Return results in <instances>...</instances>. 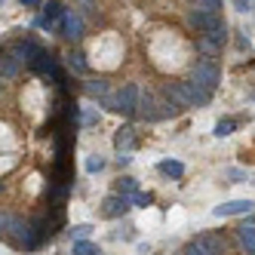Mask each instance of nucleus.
<instances>
[{
	"instance_id": "b1692460",
	"label": "nucleus",
	"mask_w": 255,
	"mask_h": 255,
	"mask_svg": "<svg viewBox=\"0 0 255 255\" xmlns=\"http://www.w3.org/2000/svg\"><path fill=\"white\" fill-rule=\"evenodd\" d=\"M9 222H12V215L0 212V237H6V231H9Z\"/></svg>"
},
{
	"instance_id": "dca6fc26",
	"label": "nucleus",
	"mask_w": 255,
	"mask_h": 255,
	"mask_svg": "<svg viewBox=\"0 0 255 255\" xmlns=\"http://www.w3.org/2000/svg\"><path fill=\"white\" fill-rule=\"evenodd\" d=\"M194 9H209V12H218L222 9V0H188Z\"/></svg>"
},
{
	"instance_id": "2f4dec72",
	"label": "nucleus",
	"mask_w": 255,
	"mask_h": 255,
	"mask_svg": "<svg viewBox=\"0 0 255 255\" xmlns=\"http://www.w3.org/2000/svg\"><path fill=\"white\" fill-rule=\"evenodd\" d=\"M178 255H181V252H178Z\"/></svg>"
},
{
	"instance_id": "2eb2a0df",
	"label": "nucleus",
	"mask_w": 255,
	"mask_h": 255,
	"mask_svg": "<svg viewBox=\"0 0 255 255\" xmlns=\"http://www.w3.org/2000/svg\"><path fill=\"white\" fill-rule=\"evenodd\" d=\"M117 194H123V197H129V194H132V197H135V194H138V181L129 178V175L120 178V181H117Z\"/></svg>"
},
{
	"instance_id": "9d476101",
	"label": "nucleus",
	"mask_w": 255,
	"mask_h": 255,
	"mask_svg": "<svg viewBox=\"0 0 255 255\" xmlns=\"http://www.w3.org/2000/svg\"><path fill=\"white\" fill-rule=\"evenodd\" d=\"M237 240H240V246H243L246 255H255V225L237 228Z\"/></svg>"
},
{
	"instance_id": "5701e85b",
	"label": "nucleus",
	"mask_w": 255,
	"mask_h": 255,
	"mask_svg": "<svg viewBox=\"0 0 255 255\" xmlns=\"http://www.w3.org/2000/svg\"><path fill=\"white\" fill-rule=\"evenodd\" d=\"M225 178H231V181H246V172L243 169H225Z\"/></svg>"
},
{
	"instance_id": "f03ea898",
	"label": "nucleus",
	"mask_w": 255,
	"mask_h": 255,
	"mask_svg": "<svg viewBox=\"0 0 255 255\" xmlns=\"http://www.w3.org/2000/svg\"><path fill=\"white\" fill-rule=\"evenodd\" d=\"M188 25L203 37V34H212V31H222L225 22H222V12H209V9H191L188 12Z\"/></svg>"
},
{
	"instance_id": "c85d7f7f",
	"label": "nucleus",
	"mask_w": 255,
	"mask_h": 255,
	"mask_svg": "<svg viewBox=\"0 0 255 255\" xmlns=\"http://www.w3.org/2000/svg\"><path fill=\"white\" fill-rule=\"evenodd\" d=\"M83 123H86V126H93V123H99V117H96L93 111H86V117H83Z\"/></svg>"
},
{
	"instance_id": "20e7f679",
	"label": "nucleus",
	"mask_w": 255,
	"mask_h": 255,
	"mask_svg": "<svg viewBox=\"0 0 255 255\" xmlns=\"http://www.w3.org/2000/svg\"><path fill=\"white\" fill-rule=\"evenodd\" d=\"M129 209H132V200L123 197V194H111V197L102 200V215L105 218H123Z\"/></svg>"
},
{
	"instance_id": "bb28decb",
	"label": "nucleus",
	"mask_w": 255,
	"mask_h": 255,
	"mask_svg": "<svg viewBox=\"0 0 255 255\" xmlns=\"http://www.w3.org/2000/svg\"><path fill=\"white\" fill-rule=\"evenodd\" d=\"M129 160H132V154H129V151H120V154H117V163H120V166H126Z\"/></svg>"
},
{
	"instance_id": "7c9ffc66",
	"label": "nucleus",
	"mask_w": 255,
	"mask_h": 255,
	"mask_svg": "<svg viewBox=\"0 0 255 255\" xmlns=\"http://www.w3.org/2000/svg\"><path fill=\"white\" fill-rule=\"evenodd\" d=\"M0 3H3V0H0Z\"/></svg>"
},
{
	"instance_id": "aec40b11",
	"label": "nucleus",
	"mask_w": 255,
	"mask_h": 255,
	"mask_svg": "<svg viewBox=\"0 0 255 255\" xmlns=\"http://www.w3.org/2000/svg\"><path fill=\"white\" fill-rule=\"evenodd\" d=\"M102 169H105V160H102V157H96V154L86 157V172H89V175H96V172H102Z\"/></svg>"
},
{
	"instance_id": "c756f323",
	"label": "nucleus",
	"mask_w": 255,
	"mask_h": 255,
	"mask_svg": "<svg viewBox=\"0 0 255 255\" xmlns=\"http://www.w3.org/2000/svg\"><path fill=\"white\" fill-rule=\"evenodd\" d=\"M22 3H37V0H22Z\"/></svg>"
},
{
	"instance_id": "f8f14e48",
	"label": "nucleus",
	"mask_w": 255,
	"mask_h": 255,
	"mask_svg": "<svg viewBox=\"0 0 255 255\" xmlns=\"http://www.w3.org/2000/svg\"><path fill=\"white\" fill-rule=\"evenodd\" d=\"M19 59H15V56H3V59H0V77H6V80H12L15 74H19Z\"/></svg>"
},
{
	"instance_id": "393cba45",
	"label": "nucleus",
	"mask_w": 255,
	"mask_h": 255,
	"mask_svg": "<svg viewBox=\"0 0 255 255\" xmlns=\"http://www.w3.org/2000/svg\"><path fill=\"white\" fill-rule=\"evenodd\" d=\"M151 200H154L151 194H135V197H132V203H135V206H151Z\"/></svg>"
},
{
	"instance_id": "4be33fe9",
	"label": "nucleus",
	"mask_w": 255,
	"mask_h": 255,
	"mask_svg": "<svg viewBox=\"0 0 255 255\" xmlns=\"http://www.w3.org/2000/svg\"><path fill=\"white\" fill-rule=\"evenodd\" d=\"M89 234H93V225H74V237H77V240H86Z\"/></svg>"
},
{
	"instance_id": "ddd939ff",
	"label": "nucleus",
	"mask_w": 255,
	"mask_h": 255,
	"mask_svg": "<svg viewBox=\"0 0 255 255\" xmlns=\"http://www.w3.org/2000/svg\"><path fill=\"white\" fill-rule=\"evenodd\" d=\"M86 96L105 102V99H108V83H105V80H89V83H86Z\"/></svg>"
},
{
	"instance_id": "39448f33",
	"label": "nucleus",
	"mask_w": 255,
	"mask_h": 255,
	"mask_svg": "<svg viewBox=\"0 0 255 255\" xmlns=\"http://www.w3.org/2000/svg\"><path fill=\"white\" fill-rule=\"evenodd\" d=\"M255 209L252 200H231V203H222V206H215L212 215L215 218H231V215H249Z\"/></svg>"
},
{
	"instance_id": "9b49d317",
	"label": "nucleus",
	"mask_w": 255,
	"mask_h": 255,
	"mask_svg": "<svg viewBox=\"0 0 255 255\" xmlns=\"http://www.w3.org/2000/svg\"><path fill=\"white\" fill-rule=\"evenodd\" d=\"M12 56L19 59V62H28V65H31L34 59L40 56V46H34V43H15V46H12Z\"/></svg>"
},
{
	"instance_id": "412c9836",
	"label": "nucleus",
	"mask_w": 255,
	"mask_h": 255,
	"mask_svg": "<svg viewBox=\"0 0 255 255\" xmlns=\"http://www.w3.org/2000/svg\"><path fill=\"white\" fill-rule=\"evenodd\" d=\"M68 65L74 68L77 74H83V71H86V62H83V56H80V52H74V56H68Z\"/></svg>"
},
{
	"instance_id": "7ed1b4c3",
	"label": "nucleus",
	"mask_w": 255,
	"mask_h": 255,
	"mask_svg": "<svg viewBox=\"0 0 255 255\" xmlns=\"http://www.w3.org/2000/svg\"><path fill=\"white\" fill-rule=\"evenodd\" d=\"M191 80H194V83H200V86L206 89V93H212V89H215L218 83H222V71L215 68V62L203 59V62H197V65H194Z\"/></svg>"
},
{
	"instance_id": "cd10ccee",
	"label": "nucleus",
	"mask_w": 255,
	"mask_h": 255,
	"mask_svg": "<svg viewBox=\"0 0 255 255\" xmlns=\"http://www.w3.org/2000/svg\"><path fill=\"white\" fill-rule=\"evenodd\" d=\"M234 9L237 12H246L249 9V0H234Z\"/></svg>"
},
{
	"instance_id": "6ab92c4d",
	"label": "nucleus",
	"mask_w": 255,
	"mask_h": 255,
	"mask_svg": "<svg viewBox=\"0 0 255 255\" xmlns=\"http://www.w3.org/2000/svg\"><path fill=\"white\" fill-rule=\"evenodd\" d=\"M234 126H237L234 120H218V123H215V135H218V138L231 135V132H234Z\"/></svg>"
},
{
	"instance_id": "423d86ee",
	"label": "nucleus",
	"mask_w": 255,
	"mask_h": 255,
	"mask_svg": "<svg viewBox=\"0 0 255 255\" xmlns=\"http://www.w3.org/2000/svg\"><path fill=\"white\" fill-rule=\"evenodd\" d=\"M62 37H68V40L83 37V19L77 12H62Z\"/></svg>"
},
{
	"instance_id": "a878e982",
	"label": "nucleus",
	"mask_w": 255,
	"mask_h": 255,
	"mask_svg": "<svg viewBox=\"0 0 255 255\" xmlns=\"http://www.w3.org/2000/svg\"><path fill=\"white\" fill-rule=\"evenodd\" d=\"M181 255H206V252H203V249H200L197 243H188L185 249H181Z\"/></svg>"
},
{
	"instance_id": "a211bd4d",
	"label": "nucleus",
	"mask_w": 255,
	"mask_h": 255,
	"mask_svg": "<svg viewBox=\"0 0 255 255\" xmlns=\"http://www.w3.org/2000/svg\"><path fill=\"white\" fill-rule=\"evenodd\" d=\"M117 148L123 151V148H129V144H132V129H129V126H126V129H117Z\"/></svg>"
},
{
	"instance_id": "0eeeda50",
	"label": "nucleus",
	"mask_w": 255,
	"mask_h": 255,
	"mask_svg": "<svg viewBox=\"0 0 255 255\" xmlns=\"http://www.w3.org/2000/svg\"><path fill=\"white\" fill-rule=\"evenodd\" d=\"M157 108H160V105H157V96H154V93H141V96H138V111H135V114H138L141 120H151V123H154V120H163Z\"/></svg>"
},
{
	"instance_id": "f257e3e1",
	"label": "nucleus",
	"mask_w": 255,
	"mask_h": 255,
	"mask_svg": "<svg viewBox=\"0 0 255 255\" xmlns=\"http://www.w3.org/2000/svg\"><path fill=\"white\" fill-rule=\"evenodd\" d=\"M138 96H141V93H138V86H135V83H126L117 96H108V99H105V105L111 108V111L129 117V114H135V111H138Z\"/></svg>"
},
{
	"instance_id": "f3484780",
	"label": "nucleus",
	"mask_w": 255,
	"mask_h": 255,
	"mask_svg": "<svg viewBox=\"0 0 255 255\" xmlns=\"http://www.w3.org/2000/svg\"><path fill=\"white\" fill-rule=\"evenodd\" d=\"M74 255H99V246L89 240H77L74 243Z\"/></svg>"
},
{
	"instance_id": "4468645a",
	"label": "nucleus",
	"mask_w": 255,
	"mask_h": 255,
	"mask_svg": "<svg viewBox=\"0 0 255 255\" xmlns=\"http://www.w3.org/2000/svg\"><path fill=\"white\" fill-rule=\"evenodd\" d=\"M160 172L163 175H172V178H181V175H185V166H181L178 160H163L160 163Z\"/></svg>"
},
{
	"instance_id": "6e6552de",
	"label": "nucleus",
	"mask_w": 255,
	"mask_h": 255,
	"mask_svg": "<svg viewBox=\"0 0 255 255\" xmlns=\"http://www.w3.org/2000/svg\"><path fill=\"white\" fill-rule=\"evenodd\" d=\"M194 243L203 249L206 255H225V249H228V246H225V240H222L218 234H200Z\"/></svg>"
},
{
	"instance_id": "1a4fd4ad",
	"label": "nucleus",
	"mask_w": 255,
	"mask_h": 255,
	"mask_svg": "<svg viewBox=\"0 0 255 255\" xmlns=\"http://www.w3.org/2000/svg\"><path fill=\"white\" fill-rule=\"evenodd\" d=\"M185 86V93H188V99H191V108H197V105H206L209 99H212V93H206L200 83H194V80H188V83H181Z\"/></svg>"
}]
</instances>
